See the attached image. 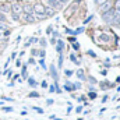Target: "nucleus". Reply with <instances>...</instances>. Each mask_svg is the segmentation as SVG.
I'll return each mask as SVG.
<instances>
[{
	"label": "nucleus",
	"mask_w": 120,
	"mask_h": 120,
	"mask_svg": "<svg viewBox=\"0 0 120 120\" xmlns=\"http://www.w3.org/2000/svg\"><path fill=\"white\" fill-rule=\"evenodd\" d=\"M115 10L113 8H109L108 11H105L103 14H102V17H103V21L105 22H108V24H113V21H115Z\"/></svg>",
	"instance_id": "obj_1"
},
{
	"label": "nucleus",
	"mask_w": 120,
	"mask_h": 120,
	"mask_svg": "<svg viewBox=\"0 0 120 120\" xmlns=\"http://www.w3.org/2000/svg\"><path fill=\"white\" fill-rule=\"evenodd\" d=\"M32 8H34V11H35L36 14L46 15V13H45V10H46V6H43V4H41V3H36V4H34V6H32Z\"/></svg>",
	"instance_id": "obj_2"
},
{
	"label": "nucleus",
	"mask_w": 120,
	"mask_h": 120,
	"mask_svg": "<svg viewBox=\"0 0 120 120\" xmlns=\"http://www.w3.org/2000/svg\"><path fill=\"white\" fill-rule=\"evenodd\" d=\"M46 3H48V7H50L53 10H60L61 6H63L59 0H46Z\"/></svg>",
	"instance_id": "obj_3"
},
{
	"label": "nucleus",
	"mask_w": 120,
	"mask_h": 120,
	"mask_svg": "<svg viewBox=\"0 0 120 120\" xmlns=\"http://www.w3.org/2000/svg\"><path fill=\"white\" fill-rule=\"evenodd\" d=\"M10 8H11V13H14V14H21L22 13V6L20 4V3H13L11 6H10Z\"/></svg>",
	"instance_id": "obj_4"
},
{
	"label": "nucleus",
	"mask_w": 120,
	"mask_h": 120,
	"mask_svg": "<svg viewBox=\"0 0 120 120\" xmlns=\"http://www.w3.org/2000/svg\"><path fill=\"white\" fill-rule=\"evenodd\" d=\"M22 21H24V22H35V18H34L31 14L24 13V14H22Z\"/></svg>",
	"instance_id": "obj_5"
},
{
	"label": "nucleus",
	"mask_w": 120,
	"mask_h": 120,
	"mask_svg": "<svg viewBox=\"0 0 120 120\" xmlns=\"http://www.w3.org/2000/svg\"><path fill=\"white\" fill-rule=\"evenodd\" d=\"M11 11V8H10V4H7V3H4V4H0V13H10Z\"/></svg>",
	"instance_id": "obj_6"
},
{
	"label": "nucleus",
	"mask_w": 120,
	"mask_h": 120,
	"mask_svg": "<svg viewBox=\"0 0 120 120\" xmlns=\"http://www.w3.org/2000/svg\"><path fill=\"white\" fill-rule=\"evenodd\" d=\"M109 8H110V4H109L108 1H106V3H103V4L101 6V11H102V14H103L105 11H108Z\"/></svg>",
	"instance_id": "obj_7"
},
{
	"label": "nucleus",
	"mask_w": 120,
	"mask_h": 120,
	"mask_svg": "<svg viewBox=\"0 0 120 120\" xmlns=\"http://www.w3.org/2000/svg\"><path fill=\"white\" fill-rule=\"evenodd\" d=\"M55 11H56V10H53V8H50V7H46V10H45V13H46V15H50V17H52V15L55 14Z\"/></svg>",
	"instance_id": "obj_8"
},
{
	"label": "nucleus",
	"mask_w": 120,
	"mask_h": 120,
	"mask_svg": "<svg viewBox=\"0 0 120 120\" xmlns=\"http://www.w3.org/2000/svg\"><path fill=\"white\" fill-rule=\"evenodd\" d=\"M77 75H78V78H82V80L85 78V75H84V71H82V70H78V71H77Z\"/></svg>",
	"instance_id": "obj_9"
},
{
	"label": "nucleus",
	"mask_w": 120,
	"mask_h": 120,
	"mask_svg": "<svg viewBox=\"0 0 120 120\" xmlns=\"http://www.w3.org/2000/svg\"><path fill=\"white\" fill-rule=\"evenodd\" d=\"M7 18H6V14L4 13H0V22H6Z\"/></svg>",
	"instance_id": "obj_10"
},
{
	"label": "nucleus",
	"mask_w": 120,
	"mask_h": 120,
	"mask_svg": "<svg viewBox=\"0 0 120 120\" xmlns=\"http://www.w3.org/2000/svg\"><path fill=\"white\" fill-rule=\"evenodd\" d=\"M63 46H64V45H63V42H61V41H59V43H57V50H59V52H61V50H63Z\"/></svg>",
	"instance_id": "obj_11"
},
{
	"label": "nucleus",
	"mask_w": 120,
	"mask_h": 120,
	"mask_svg": "<svg viewBox=\"0 0 120 120\" xmlns=\"http://www.w3.org/2000/svg\"><path fill=\"white\" fill-rule=\"evenodd\" d=\"M70 60H73L75 64H80V63H78V60H77V57H75L74 55H70Z\"/></svg>",
	"instance_id": "obj_12"
},
{
	"label": "nucleus",
	"mask_w": 120,
	"mask_h": 120,
	"mask_svg": "<svg viewBox=\"0 0 120 120\" xmlns=\"http://www.w3.org/2000/svg\"><path fill=\"white\" fill-rule=\"evenodd\" d=\"M28 82H30L31 87H35V85H36V82H35V80H34V78H30V80H28Z\"/></svg>",
	"instance_id": "obj_13"
},
{
	"label": "nucleus",
	"mask_w": 120,
	"mask_h": 120,
	"mask_svg": "<svg viewBox=\"0 0 120 120\" xmlns=\"http://www.w3.org/2000/svg\"><path fill=\"white\" fill-rule=\"evenodd\" d=\"M11 15H13V20H14V21H18V20H20V15H18V14L11 13Z\"/></svg>",
	"instance_id": "obj_14"
},
{
	"label": "nucleus",
	"mask_w": 120,
	"mask_h": 120,
	"mask_svg": "<svg viewBox=\"0 0 120 120\" xmlns=\"http://www.w3.org/2000/svg\"><path fill=\"white\" fill-rule=\"evenodd\" d=\"M106 1H108V0H95V3H96L98 6H102V4H103V3H106Z\"/></svg>",
	"instance_id": "obj_15"
},
{
	"label": "nucleus",
	"mask_w": 120,
	"mask_h": 120,
	"mask_svg": "<svg viewBox=\"0 0 120 120\" xmlns=\"http://www.w3.org/2000/svg\"><path fill=\"white\" fill-rule=\"evenodd\" d=\"M0 30H1V31L7 30V25H6V22H0Z\"/></svg>",
	"instance_id": "obj_16"
},
{
	"label": "nucleus",
	"mask_w": 120,
	"mask_h": 120,
	"mask_svg": "<svg viewBox=\"0 0 120 120\" xmlns=\"http://www.w3.org/2000/svg\"><path fill=\"white\" fill-rule=\"evenodd\" d=\"M28 96H30V98H36V96H39V94H38V92H31Z\"/></svg>",
	"instance_id": "obj_17"
},
{
	"label": "nucleus",
	"mask_w": 120,
	"mask_h": 120,
	"mask_svg": "<svg viewBox=\"0 0 120 120\" xmlns=\"http://www.w3.org/2000/svg\"><path fill=\"white\" fill-rule=\"evenodd\" d=\"M22 77H27V66L22 67Z\"/></svg>",
	"instance_id": "obj_18"
},
{
	"label": "nucleus",
	"mask_w": 120,
	"mask_h": 120,
	"mask_svg": "<svg viewBox=\"0 0 120 120\" xmlns=\"http://www.w3.org/2000/svg\"><path fill=\"white\" fill-rule=\"evenodd\" d=\"M90 98L91 99H95V98H96V94H95V92H90Z\"/></svg>",
	"instance_id": "obj_19"
},
{
	"label": "nucleus",
	"mask_w": 120,
	"mask_h": 120,
	"mask_svg": "<svg viewBox=\"0 0 120 120\" xmlns=\"http://www.w3.org/2000/svg\"><path fill=\"white\" fill-rule=\"evenodd\" d=\"M71 74H73V71H70V70H66V75H68V77H70Z\"/></svg>",
	"instance_id": "obj_20"
},
{
	"label": "nucleus",
	"mask_w": 120,
	"mask_h": 120,
	"mask_svg": "<svg viewBox=\"0 0 120 120\" xmlns=\"http://www.w3.org/2000/svg\"><path fill=\"white\" fill-rule=\"evenodd\" d=\"M73 48H74V49H75V50H77V49H78V48H80V45H78V43H74V45H73Z\"/></svg>",
	"instance_id": "obj_21"
},
{
	"label": "nucleus",
	"mask_w": 120,
	"mask_h": 120,
	"mask_svg": "<svg viewBox=\"0 0 120 120\" xmlns=\"http://www.w3.org/2000/svg\"><path fill=\"white\" fill-rule=\"evenodd\" d=\"M39 56L43 57V56H45V50H41V52H39Z\"/></svg>",
	"instance_id": "obj_22"
},
{
	"label": "nucleus",
	"mask_w": 120,
	"mask_h": 120,
	"mask_svg": "<svg viewBox=\"0 0 120 120\" xmlns=\"http://www.w3.org/2000/svg\"><path fill=\"white\" fill-rule=\"evenodd\" d=\"M34 109H35L36 112H39V113H43V110H42V109H39V108H34Z\"/></svg>",
	"instance_id": "obj_23"
},
{
	"label": "nucleus",
	"mask_w": 120,
	"mask_h": 120,
	"mask_svg": "<svg viewBox=\"0 0 120 120\" xmlns=\"http://www.w3.org/2000/svg\"><path fill=\"white\" fill-rule=\"evenodd\" d=\"M42 87H43V88H46V87H48V82H46V81H43V82H42Z\"/></svg>",
	"instance_id": "obj_24"
},
{
	"label": "nucleus",
	"mask_w": 120,
	"mask_h": 120,
	"mask_svg": "<svg viewBox=\"0 0 120 120\" xmlns=\"http://www.w3.org/2000/svg\"><path fill=\"white\" fill-rule=\"evenodd\" d=\"M60 3H61V4H64V3H67V1H68V0H59Z\"/></svg>",
	"instance_id": "obj_25"
},
{
	"label": "nucleus",
	"mask_w": 120,
	"mask_h": 120,
	"mask_svg": "<svg viewBox=\"0 0 120 120\" xmlns=\"http://www.w3.org/2000/svg\"><path fill=\"white\" fill-rule=\"evenodd\" d=\"M0 41H3V36H1V35H0Z\"/></svg>",
	"instance_id": "obj_26"
}]
</instances>
